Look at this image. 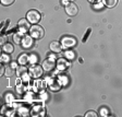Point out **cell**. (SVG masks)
<instances>
[{"label":"cell","instance_id":"cell-1","mask_svg":"<svg viewBox=\"0 0 122 117\" xmlns=\"http://www.w3.org/2000/svg\"><path fill=\"white\" fill-rule=\"evenodd\" d=\"M30 35L35 39H41L45 35V30H44L43 26L38 25V24H34L30 28Z\"/></svg>","mask_w":122,"mask_h":117},{"label":"cell","instance_id":"cell-2","mask_svg":"<svg viewBox=\"0 0 122 117\" xmlns=\"http://www.w3.org/2000/svg\"><path fill=\"white\" fill-rule=\"evenodd\" d=\"M26 19H27L32 24H37V23L41 21V13L38 12L37 10H30L26 13Z\"/></svg>","mask_w":122,"mask_h":117},{"label":"cell","instance_id":"cell-3","mask_svg":"<svg viewBox=\"0 0 122 117\" xmlns=\"http://www.w3.org/2000/svg\"><path fill=\"white\" fill-rule=\"evenodd\" d=\"M61 45L63 48H71L76 45V38L73 36H63L61 38Z\"/></svg>","mask_w":122,"mask_h":117},{"label":"cell","instance_id":"cell-4","mask_svg":"<svg viewBox=\"0 0 122 117\" xmlns=\"http://www.w3.org/2000/svg\"><path fill=\"white\" fill-rule=\"evenodd\" d=\"M30 74L35 79H38L39 77H41L44 72V68L43 66H38V65H33V66L30 67Z\"/></svg>","mask_w":122,"mask_h":117},{"label":"cell","instance_id":"cell-5","mask_svg":"<svg viewBox=\"0 0 122 117\" xmlns=\"http://www.w3.org/2000/svg\"><path fill=\"white\" fill-rule=\"evenodd\" d=\"M18 28H19V31L21 33H26L27 31H30V22L27 20V19H21L18 23Z\"/></svg>","mask_w":122,"mask_h":117},{"label":"cell","instance_id":"cell-6","mask_svg":"<svg viewBox=\"0 0 122 117\" xmlns=\"http://www.w3.org/2000/svg\"><path fill=\"white\" fill-rule=\"evenodd\" d=\"M66 12L68 13V15H70V17H74V15H76L77 12H79V7L73 2H69L68 5L66 6Z\"/></svg>","mask_w":122,"mask_h":117},{"label":"cell","instance_id":"cell-7","mask_svg":"<svg viewBox=\"0 0 122 117\" xmlns=\"http://www.w3.org/2000/svg\"><path fill=\"white\" fill-rule=\"evenodd\" d=\"M21 45H22L23 48H25V49L30 48V47L33 46V37H32L30 35H24Z\"/></svg>","mask_w":122,"mask_h":117},{"label":"cell","instance_id":"cell-8","mask_svg":"<svg viewBox=\"0 0 122 117\" xmlns=\"http://www.w3.org/2000/svg\"><path fill=\"white\" fill-rule=\"evenodd\" d=\"M55 67H56V62L53 60H51V59H46V60L43 61V68L45 71L47 72L51 71V70H53Z\"/></svg>","mask_w":122,"mask_h":117},{"label":"cell","instance_id":"cell-9","mask_svg":"<svg viewBox=\"0 0 122 117\" xmlns=\"http://www.w3.org/2000/svg\"><path fill=\"white\" fill-rule=\"evenodd\" d=\"M49 48H50L51 51H53V53H60L61 50H62V45H61V43H59V42H51L50 45H49Z\"/></svg>","mask_w":122,"mask_h":117},{"label":"cell","instance_id":"cell-10","mask_svg":"<svg viewBox=\"0 0 122 117\" xmlns=\"http://www.w3.org/2000/svg\"><path fill=\"white\" fill-rule=\"evenodd\" d=\"M69 66H70V64H69V61L66 60V59L60 58L58 60V69L59 70H66Z\"/></svg>","mask_w":122,"mask_h":117},{"label":"cell","instance_id":"cell-11","mask_svg":"<svg viewBox=\"0 0 122 117\" xmlns=\"http://www.w3.org/2000/svg\"><path fill=\"white\" fill-rule=\"evenodd\" d=\"M18 62L20 65H22V66H25L27 62H30V56H28L27 54H22L21 56H19Z\"/></svg>","mask_w":122,"mask_h":117},{"label":"cell","instance_id":"cell-12","mask_svg":"<svg viewBox=\"0 0 122 117\" xmlns=\"http://www.w3.org/2000/svg\"><path fill=\"white\" fill-rule=\"evenodd\" d=\"M13 50H14V47H13L12 44H10V43H5V45H2V51H3V53L11 55V54L13 53Z\"/></svg>","mask_w":122,"mask_h":117},{"label":"cell","instance_id":"cell-13","mask_svg":"<svg viewBox=\"0 0 122 117\" xmlns=\"http://www.w3.org/2000/svg\"><path fill=\"white\" fill-rule=\"evenodd\" d=\"M26 73H27V68H26L25 66H22V65H21V67H19V68L16 69V74H18V77H20V78H22V77Z\"/></svg>","mask_w":122,"mask_h":117},{"label":"cell","instance_id":"cell-14","mask_svg":"<svg viewBox=\"0 0 122 117\" xmlns=\"http://www.w3.org/2000/svg\"><path fill=\"white\" fill-rule=\"evenodd\" d=\"M23 33H21V32H19V33H15L14 35H13V41H14L15 44H21L22 43V39L23 37H24V35H22Z\"/></svg>","mask_w":122,"mask_h":117},{"label":"cell","instance_id":"cell-15","mask_svg":"<svg viewBox=\"0 0 122 117\" xmlns=\"http://www.w3.org/2000/svg\"><path fill=\"white\" fill-rule=\"evenodd\" d=\"M102 2L106 7L108 8H113L114 6L118 3V0H102Z\"/></svg>","mask_w":122,"mask_h":117},{"label":"cell","instance_id":"cell-16","mask_svg":"<svg viewBox=\"0 0 122 117\" xmlns=\"http://www.w3.org/2000/svg\"><path fill=\"white\" fill-rule=\"evenodd\" d=\"M15 73V71H14V68L13 67H5V77H12L13 74Z\"/></svg>","mask_w":122,"mask_h":117},{"label":"cell","instance_id":"cell-17","mask_svg":"<svg viewBox=\"0 0 122 117\" xmlns=\"http://www.w3.org/2000/svg\"><path fill=\"white\" fill-rule=\"evenodd\" d=\"M60 88H61V83L58 81H53L50 84V90H52V91H58Z\"/></svg>","mask_w":122,"mask_h":117},{"label":"cell","instance_id":"cell-18","mask_svg":"<svg viewBox=\"0 0 122 117\" xmlns=\"http://www.w3.org/2000/svg\"><path fill=\"white\" fill-rule=\"evenodd\" d=\"M39 113V115L41 116H44L45 115V113H46V111H45V108L44 107H41V106H37V107H35L34 108V111H33V113Z\"/></svg>","mask_w":122,"mask_h":117},{"label":"cell","instance_id":"cell-19","mask_svg":"<svg viewBox=\"0 0 122 117\" xmlns=\"http://www.w3.org/2000/svg\"><path fill=\"white\" fill-rule=\"evenodd\" d=\"M64 54H66V57H68L69 59H73L74 57H75V54H74V51H72V50H66Z\"/></svg>","mask_w":122,"mask_h":117},{"label":"cell","instance_id":"cell-20","mask_svg":"<svg viewBox=\"0 0 122 117\" xmlns=\"http://www.w3.org/2000/svg\"><path fill=\"white\" fill-rule=\"evenodd\" d=\"M10 60V57H9V54H2V56H1V61L2 62H8V61Z\"/></svg>","mask_w":122,"mask_h":117},{"label":"cell","instance_id":"cell-21","mask_svg":"<svg viewBox=\"0 0 122 117\" xmlns=\"http://www.w3.org/2000/svg\"><path fill=\"white\" fill-rule=\"evenodd\" d=\"M86 117H97V113L94 112V111H88V112L85 114Z\"/></svg>","mask_w":122,"mask_h":117},{"label":"cell","instance_id":"cell-22","mask_svg":"<svg viewBox=\"0 0 122 117\" xmlns=\"http://www.w3.org/2000/svg\"><path fill=\"white\" fill-rule=\"evenodd\" d=\"M30 64H36V62H37V56H36V55H30Z\"/></svg>","mask_w":122,"mask_h":117},{"label":"cell","instance_id":"cell-23","mask_svg":"<svg viewBox=\"0 0 122 117\" xmlns=\"http://www.w3.org/2000/svg\"><path fill=\"white\" fill-rule=\"evenodd\" d=\"M0 1H1V3L3 6H10L14 2V0H0Z\"/></svg>","mask_w":122,"mask_h":117},{"label":"cell","instance_id":"cell-24","mask_svg":"<svg viewBox=\"0 0 122 117\" xmlns=\"http://www.w3.org/2000/svg\"><path fill=\"white\" fill-rule=\"evenodd\" d=\"M25 87L24 85H18V88H16V91H18V93H23V92H25Z\"/></svg>","mask_w":122,"mask_h":117},{"label":"cell","instance_id":"cell-25","mask_svg":"<svg viewBox=\"0 0 122 117\" xmlns=\"http://www.w3.org/2000/svg\"><path fill=\"white\" fill-rule=\"evenodd\" d=\"M10 101H13V94H7V102L9 103Z\"/></svg>","mask_w":122,"mask_h":117},{"label":"cell","instance_id":"cell-26","mask_svg":"<svg viewBox=\"0 0 122 117\" xmlns=\"http://www.w3.org/2000/svg\"><path fill=\"white\" fill-rule=\"evenodd\" d=\"M5 36H2V37H1V44H2V45H5Z\"/></svg>","mask_w":122,"mask_h":117},{"label":"cell","instance_id":"cell-27","mask_svg":"<svg viewBox=\"0 0 122 117\" xmlns=\"http://www.w3.org/2000/svg\"><path fill=\"white\" fill-rule=\"evenodd\" d=\"M62 2H63V3H64V5H66H66H68V3H69V2H68V0H62Z\"/></svg>","mask_w":122,"mask_h":117},{"label":"cell","instance_id":"cell-28","mask_svg":"<svg viewBox=\"0 0 122 117\" xmlns=\"http://www.w3.org/2000/svg\"><path fill=\"white\" fill-rule=\"evenodd\" d=\"M89 2H96V1H99V0H88Z\"/></svg>","mask_w":122,"mask_h":117},{"label":"cell","instance_id":"cell-29","mask_svg":"<svg viewBox=\"0 0 122 117\" xmlns=\"http://www.w3.org/2000/svg\"><path fill=\"white\" fill-rule=\"evenodd\" d=\"M72 1H74V0H70V2H72Z\"/></svg>","mask_w":122,"mask_h":117}]
</instances>
